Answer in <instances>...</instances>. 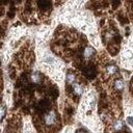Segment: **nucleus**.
<instances>
[{"instance_id": "obj_2", "label": "nucleus", "mask_w": 133, "mask_h": 133, "mask_svg": "<svg viewBox=\"0 0 133 133\" xmlns=\"http://www.w3.org/2000/svg\"><path fill=\"white\" fill-rule=\"evenodd\" d=\"M71 88H72V92H73L74 96L79 97L83 92V87H82V85L80 83L74 82L73 84H71Z\"/></svg>"}, {"instance_id": "obj_7", "label": "nucleus", "mask_w": 133, "mask_h": 133, "mask_svg": "<svg viewBox=\"0 0 133 133\" xmlns=\"http://www.w3.org/2000/svg\"><path fill=\"white\" fill-rule=\"evenodd\" d=\"M114 88H115V90H117V91L123 90V88H124V82H123L122 79H116V80L114 81Z\"/></svg>"}, {"instance_id": "obj_5", "label": "nucleus", "mask_w": 133, "mask_h": 133, "mask_svg": "<svg viewBox=\"0 0 133 133\" xmlns=\"http://www.w3.org/2000/svg\"><path fill=\"white\" fill-rule=\"evenodd\" d=\"M76 81V74L73 73V72H69L68 75H66V83L69 85L73 84L74 82Z\"/></svg>"}, {"instance_id": "obj_1", "label": "nucleus", "mask_w": 133, "mask_h": 133, "mask_svg": "<svg viewBox=\"0 0 133 133\" xmlns=\"http://www.w3.org/2000/svg\"><path fill=\"white\" fill-rule=\"evenodd\" d=\"M44 123H45V126H47V127L54 126L57 123V114H56V112L54 110H51L48 113H46L44 115Z\"/></svg>"}, {"instance_id": "obj_10", "label": "nucleus", "mask_w": 133, "mask_h": 133, "mask_svg": "<svg viewBox=\"0 0 133 133\" xmlns=\"http://www.w3.org/2000/svg\"><path fill=\"white\" fill-rule=\"evenodd\" d=\"M76 133H86V132H85V131H83V130H81V129H80V130H78V131H77V132H76Z\"/></svg>"}, {"instance_id": "obj_3", "label": "nucleus", "mask_w": 133, "mask_h": 133, "mask_svg": "<svg viewBox=\"0 0 133 133\" xmlns=\"http://www.w3.org/2000/svg\"><path fill=\"white\" fill-rule=\"evenodd\" d=\"M30 79H31V81H32L33 83L38 84V83H41V81H42V75H41L38 72H34V73L31 74Z\"/></svg>"}, {"instance_id": "obj_9", "label": "nucleus", "mask_w": 133, "mask_h": 133, "mask_svg": "<svg viewBox=\"0 0 133 133\" xmlns=\"http://www.w3.org/2000/svg\"><path fill=\"white\" fill-rule=\"evenodd\" d=\"M127 123L131 126H133V116H128L127 117Z\"/></svg>"}, {"instance_id": "obj_8", "label": "nucleus", "mask_w": 133, "mask_h": 133, "mask_svg": "<svg viewBox=\"0 0 133 133\" xmlns=\"http://www.w3.org/2000/svg\"><path fill=\"white\" fill-rule=\"evenodd\" d=\"M5 110H6V108H5V104L3 103V104H2V108H1V116H2V119L4 118V115H5Z\"/></svg>"}, {"instance_id": "obj_4", "label": "nucleus", "mask_w": 133, "mask_h": 133, "mask_svg": "<svg viewBox=\"0 0 133 133\" xmlns=\"http://www.w3.org/2000/svg\"><path fill=\"white\" fill-rule=\"evenodd\" d=\"M94 54H95V50H94V48H91V47H86L85 50L83 51V56H84L86 59L91 58V57L94 56Z\"/></svg>"}, {"instance_id": "obj_6", "label": "nucleus", "mask_w": 133, "mask_h": 133, "mask_svg": "<svg viewBox=\"0 0 133 133\" xmlns=\"http://www.w3.org/2000/svg\"><path fill=\"white\" fill-rule=\"evenodd\" d=\"M106 71H107L108 75H114L117 72V66L114 64H108L106 66Z\"/></svg>"}]
</instances>
